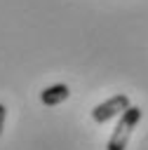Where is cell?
<instances>
[{
    "mask_svg": "<svg viewBox=\"0 0 148 150\" xmlns=\"http://www.w3.org/2000/svg\"><path fill=\"white\" fill-rule=\"evenodd\" d=\"M141 117H143V110L139 105H127L125 112H120L117 127L113 129V134L106 143V150H127V143H129L134 129L139 127Z\"/></svg>",
    "mask_w": 148,
    "mask_h": 150,
    "instance_id": "obj_1",
    "label": "cell"
},
{
    "mask_svg": "<svg viewBox=\"0 0 148 150\" xmlns=\"http://www.w3.org/2000/svg\"><path fill=\"white\" fill-rule=\"evenodd\" d=\"M127 105H129V96L127 94H115L108 101H103V103H99V105L92 108V120L96 124H106L108 120L120 117V112H125Z\"/></svg>",
    "mask_w": 148,
    "mask_h": 150,
    "instance_id": "obj_2",
    "label": "cell"
},
{
    "mask_svg": "<svg viewBox=\"0 0 148 150\" xmlns=\"http://www.w3.org/2000/svg\"><path fill=\"white\" fill-rule=\"evenodd\" d=\"M68 96H70V89H68V84H63V82L52 84V87H47V89L40 91V101H42V105H47V108H54V105L63 103Z\"/></svg>",
    "mask_w": 148,
    "mask_h": 150,
    "instance_id": "obj_3",
    "label": "cell"
},
{
    "mask_svg": "<svg viewBox=\"0 0 148 150\" xmlns=\"http://www.w3.org/2000/svg\"><path fill=\"white\" fill-rule=\"evenodd\" d=\"M5 117H7V108L0 103V136H2V129H5Z\"/></svg>",
    "mask_w": 148,
    "mask_h": 150,
    "instance_id": "obj_4",
    "label": "cell"
}]
</instances>
